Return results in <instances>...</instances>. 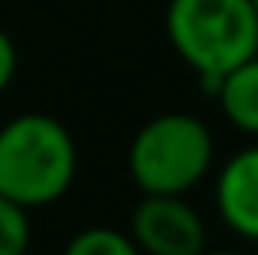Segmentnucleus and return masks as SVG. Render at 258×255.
<instances>
[{
    "mask_svg": "<svg viewBox=\"0 0 258 255\" xmlns=\"http://www.w3.org/2000/svg\"><path fill=\"white\" fill-rule=\"evenodd\" d=\"M200 255H239V252H206V249H203Z\"/></svg>",
    "mask_w": 258,
    "mask_h": 255,
    "instance_id": "10",
    "label": "nucleus"
},
{
    "mask_svg": "<svg viewBox=\"0 0 258 255\" xmlns=\"http://www.w3.org/2000/svg\"><path fill=\"white\" fill-rule=\"evenodd\" d=\"M62 255H141V249L134 245V239L124 236L121 229L92 226V229L76 232Z\"/></svg>",
    "mask_w": 258,
    "mask_h": 255,
    "instance_id": "7",
    "label": "nucleus"
},
{
    "mask_svg": "<svg viewBox=\"0 0 258 255\" xmlns=\"http://www.w3.org/2000/svg\"><path fill=\"white\" fill-rule=\"evenodd\" d=\"M252 7H255V13H258V0H252Z\"/></svg>",
    "mask_w": 258,
    "mask_h": 255,
    "instance_id": "11",
    "label": "nucleus"
},
{
    "mask_svg": "<svg viewBox=\"0 0 258 255\" xmlns=\"http://www.w3.org/2000/svg\"><path fill=\"white\" fill-rule=\"evenodd\" d=\"M127 236L141 255H200L206 249V223L183 197L144 193L134 206Z\"/></svg>",
    "mask_w": 258,
    "mask_h": 255,
    "instance_id": "4",
    "label": "nucleus"
},
{
    "mask_svg": "<svg viewBox=\"0 0 258 255\" xmlns=\"http://www.w3.org/2000/svg\"><path fill=\"white\" fill-rule=\"evenodd\" d=\"M216 157L213 131L189 111L151 118L127 147V170L151 197H183L209 173Z\"/></svg>",
    "mask_w": 258,
    "mask_h": 255,
    "instance_id": "3",
    "label": "nucleus"
},
{
    "mask_svg": "<svg viewBox=\"0 0 258 255\" xmlns=\"http://www.w3.org/2000/svg\"><path fill=\"white\" fill-rule=\"evenodd\" d=\"M164 30L173 52L196 76H226L258 56V13L252 0H170Z\"/></svg>",
    "mask_w": 258,
    "mask_h": 255,
    "instance_id": "2",
    "label": "nucleus"
},
{
    "mask_svg": "<svg viewBox=\"0 0 258 255\" xmlns=\"http://www.w3.org/2000/svg\"><path fill=\"white\" fill-rule=\"evenodd\" d=\"M30 236V210L0 197V255H26Z\"/></svg>",
    "mask_w": 258,
    "mask_h": 255,
    "instance_id": "8",
    "label": "nucleus"
},
{
    "mask_svg": "<svg viewBox=\"0 0 258 255\" xmlns=\"http://www.w3.org/2000/svg\"><path fill=\"white\" fill-rule=\"evenodd\" d=\"M17 46H13L10 33L0 30V92H7V85L13 82V76H17Z\"/></svg>",
    "mask_w": 258,
    "mask_h": 255,
    "instance_id": "9",
    "label": "nucleus"
},
{
    "mask_svg": "<svg viewBox=\"0 0 258 255\" xmlns=\"http://www.w3.org/2000/svg\"><path fill=\"white\" fill-rule=\"evenodd\" d=\"M76 170V141L59 118L26 111L0 128V197L23 210L49 206L69 193Z\"/></svg>",
    "mask_w": 258,
    "mask_h": 255,
    "instance_id": "1",
    "label": "nucleus"
},
{
    "mask_svg": "<svg viewBox=\"0 0 258 255\" xmlns=\"http://www.w3.org/2000/svg\"><path fill=\"white\" fill-rule=\"evenodd\" d=\"M222 115L239 131L258 138V56L239 62L222 76V85L216 92Z\"/></svg>",
    "mask_w": 258,
    "mask_h": 255,
    "instance_id": "6",
    "label": "nucleus"
},
{
    "mask_svg": "<svg viewBox=\"0 0 258 255\" xmlns=\"http://www.w3.org/2000/svg\"><path fill=\"white\" fill-rule=\"evenodd\" d=\"M216 210L235 236L258 242V144L232 154L219 170Z\"/></svg>",
    "mask_w": 258,
    "mask_h": 255,
    "instance_id": "5",
    "label": "nucleus"
}]
</instances>
